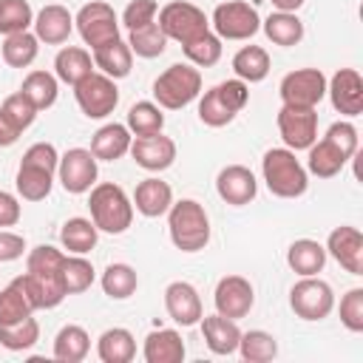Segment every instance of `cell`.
<instances>
[{
  "label": "cell",
  "mask_w": 363,
  "mask_h": 363,
  "mask_svg": "<svg viewBox=\"0 0 363 363\" xmlns=\"http://www.w3.org/2000/svg\"><path fill=\"white\" fill-rule=\"evenodd\" d=\"M261 173L267 190L278 199H298L309 187V173L289 147H269L261 159Z\"/></svg>",
  "instance_id": "3"
},
{
  "label": "cell",
  "mask_w": 363,
  "mask_h": 363,
  "mask_svg": "<svg viewBox=\"0 0 363 363\" xmlns=\"http://www.w3.org/2000/svg\"><path fill=\"white\" fill-rule=\"evenodd\" d=\"M281 102L292 108H318L326 96V77L320 68H298L281 79Z\"/></svg>",
  "instance_id": "13"
},
{
  "label": "cell",
  "mask_w": 363,
  "mask_h": 363,
  "mask_svg": "<svg viewBox=\"0 0 363 363\" xmlns=\"http://www.w3.org/2000/svg\"><path fill=\"white\" fill-rule=\"evenodd\" d=\"M213 28L221 40H250L261 28V17L255 6L244 0H227L213 9Z\"/></svg>",
  "instance_id": "12"
},
{
  "label": "cell",
  "mask_w": 363,
  "mask_h": 363,
  "mask_svg": "<svg viewBox=\"0 0 363 363\" xmlns=\"http://www.w3.org/2000/svg\"><path fill=\"white\" fill-rule=\"evenodd\" d=\"M182 48H184V57L190 60V65H196V68H210L221 60V37L213 31H204L201 37L184 43Z\"/></svg>",
  "instance_id": "45"
},
{
  "label": "cell",
  "mask_w": 363,
  "mask_h": 363,
  "mask_svg": "<svg viewBox=\"0 0 363 363\" xmlns=\"http://www.w3.org/2000/svg\"><path fill=\"white\" fill-rule=\"evenodd\" d=\"M37 51H40V40L31 31L6 34V40H3V60L11 68H28L37 60Z\"/></svg>",
  "instance_id": "39"
},
{
  "label": "cell",
  "mask_w": 363,
  "mask_h": 363,
  "mask_svg": "<svg viewBox=\"0 0 363 363\" xmlns=\"http://www.w3.org/2000/svg\"><path fill=\"white\" fill-rule=\"evenodd\" d=\"M142 354L147 363H182L184 360V340L176 329H153L145 337Z\"/></svg>",
  "instance_id": "29"
},
{
  "label": "cell",
  "mask_w": 363,
  "mask_h": 363,
  "mask_svg": "<svg viewBox=\"0 0 363 363\" xmlns=\"http://www.w3.org/2000/svg\"><path fill=\"white\" fill-rule=\"evenodd\" d=\"M40 340V323L34 318L17 323H0V346L9 352H26Z\"/></svg>",
  "instance_id": "43"
},
{
  "label": "cell",
  "mask_w": 363,
  "mask_h": 363,
  "mask_svg": "<svg viewBox=\"0 0 363 363\" xmlns=\"http://www.w3.org/2000/svg\"><path fill=\"white\" fill-rule=\"evenodd\" d=\"M57 176H60V184L65 187V193H88L94 184H96V156L88 150V147H71L60 156V164H57Z\"/></svg>",
  "instance_id": "14"
},
{
  "label": "cell",
  "mask_w": 363,
  "mask_h": 363,
  "mask_svg": "<svg viewBox=\"0 0 363 363\" xmlns=\"http://www.w3.org/2000/svg\"><path fill=\"white\" fill-rule=\"evenodd\" d=\"M261 28H264V34H267L269 43L284 45V48L298 45V43L303 40V23L298 20L295 11H272V14L261 23Z\"/></svg>",
  "instance_id": "32"
},
{
  "label": "cell",
  "mask_w": 363,
  "mask_h": 363,
  "mask_svg": "<svg viewBox=\"0 0 363 363\" xmlns=\"http://www.w3.org/2000/svg\"><path fill=\"white\" fill-rule=\"evenodd\" d=\"M159 14V3L156 0H130L122 11V23L128 26V31L133 28H142L147 23H153Z\"/></svg>",
  "instance_id": "49"
},
{
  "label": "cell",
  "mask_w": 363,
  "mask_h": 363,
  "mask_svg": "<svg viewBox=\"0 0 363 363\" xmlns=\"http://www.w3.org/2000/svg\"><path fill=\"white\" fill-rule=\"evenodd\" d=\"M159 28L164 31L167 40H176L184 45L201 37L204 31H210V20L199 6L187 0H170L167 6L159 9Z\"/></svg>",
  "instance_id": "8"
},
{
  "label": "cell",
  "mask_w": 363,
  "mask_h": 363,
  "mask_svg": "<svg viewBox=\"0 0 363 363\" xmlns=\"http://www.w3.org/2000/svg\"><path fill=\"white\" fill-rule=\"evenodd\" d=\"M62 261L65 252L51 247V244H40L28 252L26 258V281L28 289L34 295L37 309H54L65 301V286H62Z\"/></svg>",
  "instance_id": "1"
},
{
  "label": "cell",
  "mask_w": 363,
  "mask_h": 363,
  "mask_svg": "<svg viewBox=\"0 0 363 363\" xmlns=\"http://www.w3.org/2000/svg\"><path fill=\"white\" fill-rule=\"evenodd\" d=\"M340 323L349 332H363V289L354 286L340 298Z\"/></svg>",
  "instance_id": "48"
},
{
  "label": "cell",
  "mask_w": 363,
  "mask_h": 363,
  "mask_svg": "<svg viewBox=\"0 0 363 363\" xmlns=\"http://www.w3.org/2000/svg\"><path fill=\"white\" fill-rule=\"evenodd\" d=\"M233 71H235V77L244 79L247 85L261 82V79H267V74H269V54H267L261 45H244V48H238L235 57H233Z\"/></svg>",
  "instance_id": "36"
},
{
  "label": "cell",
  "mask_w": 363,
  "mask_h": 363,
  "mask_svg": "<svg viewBox=\"0 0 363 363\" xmlns=\"http://www.w3.org/2000/svg\"><path fill=\"white\" fill-rule=\"evenodd\" d=\"M17 193L26 199V201H43L48 199L51 187H54V170H45L40 164H28V162H20V170H17Z\"/></svg>",
  "instance_id": "33"
},
{
  "label": "cell",
  "mask_w": 363,
  "mask_h": 363,
  "mask_svg": "<svg viewBox=\"0 0 363 363\" xmlns=\"http://www.w3.org/2000/svg\"><path fill=\"white\" fill-rule=\"evenodd\" d=\"M130 201H133V207H136L145 218H159V216H164V213L170 210V204H173V190H170L167 182L150 176V179H142V182L136 184Z\"/></svg>",
  "instance_id": "25"
},
{
  "label": "cell",
  "mask_w": 363,
  "mask_h": 363,
  "mask_svg": "<svg viewBox=\"0 0 363 363\" xmlns=\"http://www.w3.org/2000/svg\"><path fill=\"white\" fill-rule=\"evenodd\" d=\"M99 284H102V292L108 298L125 301V298H130L136 292L139 275H136V269L130 264H108L105 272H102V278H99Z\"/></svg>",
  "instance_id": "38"
},
{
  "label": "cell",
  "mask_w": 363,
  "mask_h": 363,
  "mask_svg": "<svg viewBox=\"0 0 363 363\" xmlns=\"http://www.w3.org/2000/svg\"><path fill=\"white\" fill-rule=\"evenodd\" d=\"M0 113H3V116H6V119H9V122H11V125L20 130V133H23L26 128H31V122L37 119V108H34V105H31V102H28V99L20 94V91L3 99Z\"/></svg>",
  "instance_id": "47"
},
{
  "label": "cell",
  "mask_w": 363,
  "mask_h": 363,
  "mask_svg": "<svg viewBox=\"0 0 363 363\" xmlns=\"http://www.w3.org/2000/svg\"><path fill=\"white\" fill-rule=\"evenodd\" d=\"M133 162L150 173H159V170H167L173 162H176V142L170 136H164L162 130L159 133H150V136H133L130 142V150Z\"/></svg>",
  "instance_id": "17"
},
{
  "label": "cell",
  "mask_w": 363,
  "mask_h": 363,
  "mask_svg": "<svg viewBox=\"0 0 363 363\" xmlns=\"http://www.w3.org/2000/svg\"><path fill=\"white\" fill-rule=\"evenodd\" d=\"M213 303H216V312L218 315L238 320V318H247L250 315V309L255 303V289H252V284L244 275H224L216 284Z\"/></svg>",
  "instance_id": "16"
},
{
  "label": "cell",
  "mask_w": 363,
  "mask_h": 363,
  "mask_svg": "<svg viewBox=\"0 0 363 363\" xmlns=\"http://www.w3.org/2000/svg\"><path fill=\"white\" fill-rule=\"evenodd\" d=\"M130 142H133V133L128 130V125H119V122H108L102 125L94 139H91V153L96 156V162H116L122 159L128 150H130Z\"/></svg>",
  "instance_id": "26"
},
{
  "label": "cell",
  "mask_w": 363,
  "mask_h": 363,
  "mask_svg": "<svg viewBox=\"0 0 363 363\" xmlns=\"http://www.w3.org/2000/svg\"><path fill=\"white\" fill-rule=\"evenodd\" d=\"M96 238H99L96 224H94L91 218H82V216L68 218V221L62 224V230H60V241H62V247H65L68 252H74V255H85V252H91V250L96 247Z\"/></svg>",
  "instance_id": "35"
},
{
  "label": "cell",
  "mask_w": 363,
  "mask_h": 363,
  "mask_svg": "<svg viewBox=\"0 0 363 363\" xmlns=\"http://www.w3.org/2000/svg\"><path fill=\"white\" fill-rule=\"evenodd\" d=\"M201 337H204V343H207V349L213 352V354H233V352H238V337H241V329H238V323L233 320V318H224V315H201Z\"/></svg>",
  "instance_id": "24"
},
{
  "label": "cell",
  "mask_w": 363,
  "mask_h": 363,
  "mask_svg": "<svg viewBox=\"0 0 363 363\" xmlns=\"http://www.w3.org/2000/svg\"><path fill=\"white\" fill-rule=\"evenodd\" d=\"M74 96L79 111L88 119H105L108 113H113V108L119 105V88L116 79L105 77L102 71H91L85 79H79L74 85Z\"/></svg>",
  "instance_id": "10"
},
{
  "label": "cell",
  "mask_w": 363,
  "mask_h": 363,
  "mask_svg": "<svg viewBox=\"0 0 363 363\" xmlns=\"http://www.w3.org/2000/svg\"><path fill=\"white\" fill-rule=\"evenodd\" d=\"M286 264L301 278L303 275H318L326 267V247L320 241H315V238H298L286 250Z\"/></svg>",
  "instance_id": "28"
},
{
  "label": "cell",
  "mask_w": 363,
  "mask_h": 363,
  "mask_svg": "<svg viewBox=\"0 0 363 363\" xmlns=\"http://www.w3.org/2000/svg\"><path fill=\"white\" fill-rule=\"evenodd\" d=\"M23 210H20V201L17 196H11L9 190H0V227H14L20 221Z\"/></svg>",
  "instance_id": "51"
},
{
  "label": "cell",
  "mask_w": 363,
  "mask_h": 363,
  "mask_svg": "<svg viewBox=\"0 0 363 363\" xmlns=\"http://www.w3.org/2000/svg\"><path fill=\"white\" fill-rule=\"evenodd\" d=\"M164 309L170 315V320H176L179 326H196L204 315L199 289L187 281H173L164 289Z\"/></svg>",
  "instance_id": "21"
},
{
  "label": "cell",
  "mask_w": 363,
  "mask_h": 363,
  "mask_svg": "<svg viewBox=\"0 0 363 363\" xmlns=\"http://www.w3.org/2000/svg\"><path fill=\"white\" fill-rule=\"evenodd\" d=\"M74 26H77L82 43L91 45V51L99 48V45H105V43H111V40H119V20H116V11H113V6L105 3V0H91V3H85V6L77 11Z\"/></svg>",
  "instance_id": "9"
},
{
  "label": "cell",
  "mask_w": 363,
  "mask_h": 363,
  "mask_svg": "<svg viewBox=\"0 0 363 363\" xmlns=\"http://www.w3.org/2000/svg\"><path fill=\"white\" fill-rule=\"evenodd\" d=\"M26 250V238L20 233H11V230H0V264H9V261H17Z\"/></svg>",
  "instance_id": "50"
},
{
  "label": "cell",
  "mask_w": 363,
  "mask_h": 363,
  "mask_svg": "<svg viewBox=\"0 0 363 363\" xmlns=\"http://www.w3.org/2000/svg\"><path fill=\"white\" fill-rule=\"evenodd\" d=\"M167 230L176 250L199 252L210 241V216L196 199H182L167 210Z\"/></svg>",
  "instance_id": "4"
},
{
  "label": "cell",
  "mask_w": 363,
  "mask_h": 363,
  "mask_svg": "<svg viewBox=\"0 0 363 363\" xmlns=\"http://www.w3.org/2000/svg\"><path fill=\"white\" fill-rule=\"evenodd\" d=\"M88 207H91V221L96 224V230L119 235L130 227L133 221V201L128 199V193L113 184V182H99L88 190Z\"/></svg>",
  "instance_id": "5"
},
{
  "label": "cell",
  "mask_w": 363,
  "mask_h": 363,
  "mask_svg": "<svg viewBox=\"0 0 363 363\" xmlns=\"http://www.w3.org/2000/svg\"><path fill=\"white\" fill-rule=\"evenodd\" d=\"M326 94L332 99V108L343 116H357L363 111V79L354 68H340L326 82Z\"/></svg>",
  "instance_id": "19"
},
{
  "label": "cell",
  "mask_w": 363,
  "mask_h": 363,
  "mask_svg": "<svg viewBox=\"0 0 363 363\" xmlns=\"http://www.w3.org/2000/svg\"><path fill=\"white\" fill-rule=\"evenodd\" d=\"M17 139H20V130L0 113V147H11Z\"/></svg>",
  "instance_id": "52"
},
{
  "label": "cell",
  "mask_w": 363,
  "mask_h": 363,
  "mask_svg": "<svg viewBox=\"0 0 363 363\" xmlns=\"http://www.w3.org/2000/svg\"><path fill=\"white\" fill-rule=\"evenodd\" d=\"M247 102H250V85L238 77L224 79V82L213 85L210 91H204V96L199 102V119L207 128H224L244 111Z\"/></svg>",
  "instance_id": "6"
},
{
  "label": "cell",
  "mask_w": 363,
  "mask_h": 363,
  "mask_svg": "<svg viewBox=\"0 0 363 363\" xmlns=\"http://www.w3.org/2000/svg\"><path fill=\"white\" fill-rule=\"evenodd\" d=\"M289 306L301 320H323L335 309V292L323 278L303 275L289 289Z\"/></svg>",
  "instance_id": "11"
},
{
  "label": "cell",
  "mask_w": 363,
  "mask_h": 363,
  "mask_svg": "<svg viewBox=\"0 0 363 363\" xmlns=\"http://www.w3.org/2000/svg\"><path fill=\"white\" fill-rule=\"evenodd\" d=\"M125 125H128V130L133 136H150V133H159L164 128V113H162V108L156 102L142 99V102L130 105Z\"/></svg>",
  "instance_id": "41"
},
{
  "label": "cell",
  "mask_w": 363,
  "mask_h": 363,
  "mask_svg": "<svg viewBox=\"0 0 363 363\" xmlns=\"http://www.w3.org/2000/svg\"><path fill=\"white\" fill-rule=\"evenodd\" d=\"M34 34H37V40L40 43H45V45H60V43H65L68 37H71V31H74V14L65 9V6H60V3H48V6H43L37 14H34Z\"/></svg>",
  "instance_id": "22"
},
{
  "label": "cell",
  "mask_w": 363,
  "mask_h": 363,
  "mask_svg": "<svg viewBox=\"0 0 363 363\" xmlns=\"http://www.w3.org/2000/svg\"><path fill=\"white\" fill-rule=\"evenodd\" d=\"M91 71H96L94 68V57H91V51H85L79 45H65L54 57V77L68 82V85H77Z\"/></svg>",
  "instance_id": "30"
},
{
  "label": "cell",
  "mask_w": 363,
  "mask_h": 363,
  "mask_svg": "<svg viewBox=\"0 0 363 363\" xmlns=\"http://www.w3.org/2000/svg\"><path fill=\"white\" fill-rule=\"evenodd\" d=\"M278 11H298L303 6V0H269Z\"/></svg>",
  "instance_id": "53"
},
{
  "label": "cell",
  "mask_w": 363,
  "mask_h": 363,
  "mask_svg": "<svg viewBox=\"0 0 363 363\" xmlns=\"http://www.w3.org/2000/svg\"><path fill=\"white\" fill-rule=\"evenodd\" d=\"M91 352V337L82 326L77 323H68L57 332L54 337V357L62 360V363H82Z\"/></svg>",
  "instance_id": "34"
},
{
  "label": "cell",
  "mask_w": 363,
  "mask_h": 363,
  "mask_svg": "<svg viewBox=\"0 0 363 363\" xmlns=\"http://www.w3.org/2000/svg\"><path fill=\"white\" fill-rule=\"evenodd\" d=\"M57 91H60L57 77L48 74V71H40V68H37V71H28L26 79H23V88H20V94H23L37 111L51 108V105L57 102Z\"/></svg>",
  "instance_id": "37"
},
{
  "label": "cell",
  "mask_w": 363,
  "mask_h": 363,
  "mask_svg": "<svg viewBox=\"0 0 363 363\" xmlns=\"http://www.w3.org/2000/svg\"><path fill=\"white\" fill-rule=\"evenodd\" d=\"M357 153V128L352 122H335L329 125L326 136L309 145V159H306V173L318 179H332L343 170V164Z\"/></svg>",
  "instance_id": "2"
},
{
  "label": "cell",
  "mask_w": 363,
  "mask_h": 363,
  "mask_svg": "<svg viewBox=\"0 0 363 363\" xmlns=\"http://www.w3.org/2000/svg\"><path fill=\"white\" fill-rule=\"evenodd\" d=\"M94 284V264L85 255H65L62 261V286L65 295H79L85 289H91Z\"/></svg>",
  "instance_id": "44"
},
{
  "label": "cell",
  "mask_w": 363,
  "mask_h": 363,
  "mask_svg": "<svg viewBox=\"0 0 363 363\" xmlns=\"http://www.w3.org/2000/svg\"><path fill=\"white\" fill-rule=\"evenodd\" d=\"M216 193L221 196V201H227L233 207H244V204H250L255 199L258 182H255V176H252L250 167H244V164H227L216 176Z\"/></svg>",
  "instance_id": "20"
},
{
  "label": "cell",
  "mask_w": 363,
  "mask_h": 363,
  "mask_svg": "<svg viewBox=\"0 0 363 363\" xmlns=\"http://www.w3.org/2000/svg\"><path fill=\"white\" fill-rule=\"evenodd\" d=\"M125 43L130 45V51L136 57H145V60H153V57L164 54V48H167V37H164V31L159 28L156 20L142 26V28H133Z\"/></svg>",
  "instance_id": "40"
},
{
  "label": "cell",
  "mask_w": 363,
  "mask_h": 363,
  "mask_svg": "<svg viewBox=\"0 0 363 363\" xmlns=\"http://www.w3.org/2000/svg\"><path fill=\"white\" fill-rule=\"evenodd\" d=\"M34 23V11L28 0H0V34L28 31Z\"/></svg>",
  "instance_id": "46"
},
{
  "label": "cell",
  "mask_w": 363,
  "mask_h": 363,
  "mask_svg": "<svg viewBox=\"0 0 363 363\" xmlns=\"http://www.w3.org/2000/svg\"><path fill=\"white\" fill-rule=\"evenodd\" d=\"M96 354L102 363H130L136 357V340L122 326L105 329L96 340Z\"/></svg>",
  "instance_id": "31"
},
{
  "label": "cell",
  "mask_w": 363,
  "mask_h": 363,
  "mask_svg": "<svg viewBox=\"0 0 363 363\" xmlns=\"http://www.w3.org/2000/svg\"><path fill=\"white\" fill-rule=\"evenodd\" d=\"M238 352L247 363H267L278 354V343L269 332L264 329H250V332H241L238 337Z\"/></svg>",
  "instance_id": "42"
},
{
  "label": "cell",
  "mask_w": 363,
  "mask_h": 363,
  "mask_svg": "<svg viewBox=\"0 0 363 363\" xmlns=\"http://www.w3.org/2000/svg\"><path fill=\"white\" fill-rule=\"evenodd\" d=\"M34 312H37V303H34V295H31L26 272H23V275L11 278L6 289H0V323L26 320Z\"/></svg>",
  "instance_id": "23"
},
{
  "label": "cell",
  "mask_w": 363,
  "mask_h": 363,
  "mask_svg": "<svg viewBox=\"0 0 363 363\" xmlns=\"http://www.w3.org/2000/svg\"><path fill=\"white\" fill-rule=\"evenodd\" d=\"M201 94V71L190 62H173L153 79V99L159 108H187Z\"/></svg>",
  "instance_id": "7"
},
{
  "label": "cell",
  "mask_w": 363,
  "mask_h": 363,
  "mask_svg": "<svg viewBox=\"0 0 363 363\" xmlns=\"http://www.w3.org/2000/svg\"><path fill=\"white\" fill-rule=\"evenodd\" d=\"M326 255H332L346 272L363 275V233L357 227H335L326 238Z\"/></svg>",
  "instance_id": "18"
},
{
  "label": "cell",
  "mask_w": 363,
  "mask_h": 363,
  "mask_svg": "<svg viewBox=\"0 0 363 363\" xmlns=\"http://www.w3.org/2000/svg\"><path fill=\"white\" fill-rule=\"evenodd\" d=\"M91 57H94V68H99L111 79L128 77L130 74V65H133V51H130V45L122 37L119 40H111V43H105L99 48H94Z\"/></svg>",
  "instance_id": "27"
},
{
  "label": "cell",
  "mask_w": 363,
  "mask_h": 363,
  "mask_svg": "<svg viewBox=\"0 0 363 363\" xmlns=\"http://www.w3.org/2000/svg\"><path fill=\"white\" fill-rule=\"evenodd\" d=\"M278 133H281V139L289 150H309V145L318 139V111L315 108L281 105Z\"/></svg>",
  "instance_id": "15"
}]
</instances>
